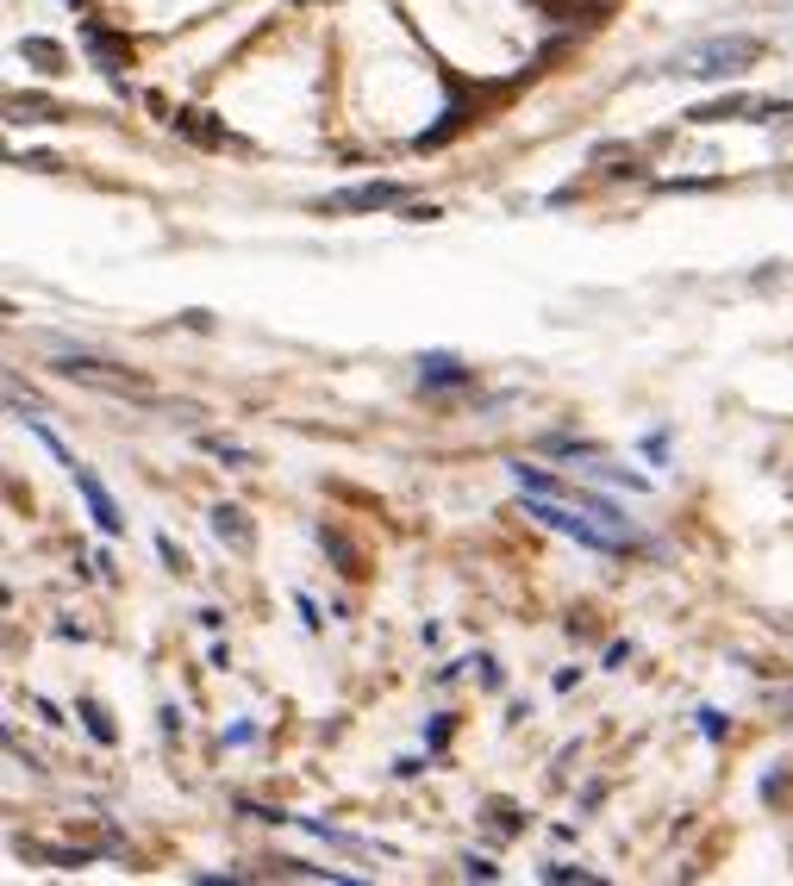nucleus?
Masks as SVG:
<instances>
[{
  "mask_svg": "<svg viewBox=\"0 0 793 886\" xmlns=\"http://www.w3.org/2000/svg\"><path fill=\"white\" fill-rule=\"evenodd\" d=\"M525 519H538L544 531H556V538H575V543H587V550H632V543L613 531L606 519H594L587 512L581 519V506L575 500H550V493H525Z\"/></svg>",
  "mask_w": 793,
  "mask_h": 886,
  "instance_id": "1",
  "label": "nucleus"
},
{
  "mask_svg": "<svg viewBox=\"0 0 793 886\" xmlns=\"http://www.w3.org/2000/svg\"><path fill=\"white\" fill-rule=\"evenodd\" d=\"M762 57V38H713V45H694V50H682L675 63H668V76H706V81H718V76H737V69H750Z\"/></svg>",
  "mask_w": 793,
  "mask_h": 886,
  "instance_id": "2",
  "label": "nucleus"
},
{
  "mask_svg": "<svg viewBox=\"0 0 793 886\" xmlns=\"http://www.w3.org/2000/svg\"><path fill=\"white\" fill-rule=\"evenodd\" d=\"M57 375H63V381H88V387H100V394H138V400H150V381H144V375L112 368V363H100V356H81V350L57 356Z\"/></svg>",
  "mask_w": 793,
  "mask_h": 886,
  "instance_id": "3",
  "label": "nucleus"
},
{
  "mask_svg": "<svg viewBox=\"0 0 793 886\" xmlns=\"http://www.w3.org/2000/svg\"><path fill=\"white\" fill-rule=\"evenodd\" d=\"M407 200V181H356V188H337L325 194V213H381V206H400Z\"/></svg>",
  "mask_w": 793,
  "mask_h": 886,
  "instance_id": "4",
  "label": "nucleus"
},
{
  "mask_svg": "<svg viewBox=\"0 0 793 886\" xmlns=\"http://www.w3.org/2000/svg\"><path fill=\"white\" fill-rule=\"evenodd\" d=\"M81 45H88V57H95L100 76L119 81V69H131V45H126V32H107V26H81Z\"/></svg>",
  "mask_w": 793,
  "mask_h": 886,
  "instance_id": "5",
  "label": "nucleus"
},
{
  "mask_svg": "<svg viewBox=\"0 0 793 886\" xmlns=\"http://www.w3.org/2000/svg\"><path fill=\"white\" fill-rule=\"evenodd\" d=\"M69 475H76V493H81V500H88V512H95V524H100V531H107V538H112V531H126V512L112 506V493L100 488V475H95V469H81V462H76Z\"/></svg>",
  "mask_w": 793,
  "mask_h": 886,
  "instance_id": "6",
  "label": "nucleus"
},
{
  "mask_svg": "<svg viewBox=\"0 0 793 886\" xmlns=\"http://www.w3.org/2000/svg\"><path fill=\"white\" fill-rule=\"evenodd\" d=\"M213 538H219L225 550L251 555V550H256V524H251V512H244V506H213Z\"/></svg>",
  "mask_w": 793,
  "mask_h": 886,
  "instance_id": "7",
  "label": "nucleus"
},
{
  "mask_svg": "<svg viewBox=\"0 0 793 886\" xmlns=\"http://www.w3.org/2000/svg\"><path fill=\"white\" fill-rule=\"evenodd\" d=\"M419 381H425V387H469L476 368H462V356H450V350H425V356H419Z\"/></svg>",
  "mask_w": 793,
  "mask_h": 886,
  "instance_id": "8",
  "label": "nucleus"
},
{
  "mask_svg": "<svg viewBox=\"0 0 793 886\" xmlns=\"http://www.w3.org/2000/svg\"><path fill=\"white\" fill-rule=\"evenodd\" d=\"M319 550L332 555L337 574H350V581H363V574H369V569H363V550H356V543H350L337 524H319Z\"/></svg>",
  "mask_w": 793,
  "mask_h": 886,
  "instance_id": "9",
  "label": "nucleus"
},
{
  "mask_svg": "<svg viewBox=\"0 0 793 886\" xmlns=\"http://www.w3.org/2000/svg\"><path fill=\"white\" fill-rule=\"evenodd\" d=\"M469 119H476V107H469V100H450V107H444V119H438L431 131H419L413 144H419V150H444V144L457 138V131H469Z\"/></svg>",
  "mask_w": 793,
  "mask_h": 886,
  "instance_id": "10",
  "label": "nucleus"
},
{
  "mask_svg": "<svg viewBox=\"0 0 793 886\" xmlns=\"http://www.w3.org/2000/svg\"><path fill=\"white\" fill-rule=\"evenodd\" d=\"M750 107H756V95H718V100H706V107L687 112V126H725V119H750Z\"/></svg>",
  "mask_w": 793,
  "mask_h": 886,
  "instance_id": "11",
  "label": "nucleus"
},
{
  "mask_svg": "<svg viewBox=\"0 0 793 886\" xmlns=\"http://www.w3.org/2000/svg\"><path fill=\"white\" fill-rule=\"evenodd\" d=\"M169 126L182 131V138H194V144H200V150H219V144H225V131L213 126V112H200V107H188V112H175Z\"/></svg>",
  "mask_w": 793,
  "mask_h": 886,
  "instance_id": "12",
  "label": "nucleus"
},
{
  "mask_svg": "<svg viewBox=\"0 0 793 886\" xmlns=\"http://www.w3.org/2000/svg\"><path fill=\"white\" fill-rule=\"evenodd\" d=\"M19 57H26V63H38L45 69V76H57V69H63V45H57V38H19Z\"/></svg>",
  "mask_w": 793,
  "mask_h": 886,
  "instance_id": "13",
  "label": "nucleus"
},
{
  "mask_svg": "<svg viewBox=\"0 0 793 886\" xmlns=\"http://www.w3.org/2000/svg\"><path fill=\"white\" fill-rule=\"evenodd\" d=\"M7 112L26 119V126H38V119H57V100H45V95H7Z\"/></svg>",
  "mask_w": 793,
  "mask_h": 886,
  "instance_id": "14",
  "label": "nucleus"
},
{
  "mask_svg": "<svg viewBox=\"0 0 793 886\" xmlns=\"http://www.w3.org/2000/svg\"><path fill=\"white\" fill-rule=\"evenodd\" d=\"M200 450L232 462V469H256V450H244V443H232V437H200Z\"/></svg>",
  "mask_w": 793,
  "mask_h": 886,
  "instance_id": "15",
  "label": "nucleus"
},
{
  "mask_svg": "<svg viewBox=\"0 0 793 886\" xmlns=\"http://www.w3.org/2000/svg\"><path fill=\"white\" fill-rule=\"evenodd\" d=\"M544 450H550V456H569V462H600V443L562 437V431H556V437H544Z\"/></svg>",
  "mask_w": 793,
  "mask_h": 886,
  "instance_id": "16",
  "label": "nucleus"
},
{
  "mask_svg": "<svg viewBox=\"0 0 793 886\" xmlns=\"http://www.w3.org/2000/svg\"><path fill=\"white\" fill-rule=\"evenodd\" d=\"M19 849L50 862V868H88V849H45V843H19Z\"/></svg>",
  "mask_w": 793,
  "mask_h": 886,
  "instance_id": "17",
  "label": "nucleus"
},
{
  "mask_svg": "<svg viewBox=\"0 0 793 886\" xmlns=\"http://www.w3.org/2000/svg\"><path fill=\"white\" fill-rule=\"evenodd\" d=\"M76 712H81V725H88V737H95V744H112V737H119V730H112V718L100 712L95 699H76Z\"/></svg>",
  "mask_w": 793,
  "mask_h": 886,
  "instance_id": "18",
  "label": "nucleus"
},
{
  "mask_svg": "<svg viewBox=\"0 0 793 886\" xmlns=\"http://www.w3.org/2000/svg\"><path fill=\"white\" fill-rule=\"evenodd\" d=\"M157 555H163V569L169 574H188V555H182V543H175L169 531H157Z\"/></svg>",
  "mask_w": 793,
  "mask_h": 886,
  "instance_id": "19",
  "label": "nucleus"
},
{
  "mask_svg": "<svg viewBox=\"0 0 793 886\" xmlns=\"http://www.w3.org/2000/svg\"><path fill=\"white\" fill-rule=\"evenodd\" d=\"M544 880H556V886H562V880H581V886H600V874H594V868H569V862H550V868H544Z\"/></svg>",
  "mask_w": 793,
  "mask_h": 886,
  "instance_id": "20",
  "label": "nucleus"
},
{
  "mask_svg": "<svg viewBox=\"0 0 793 886\" xmlns=\"http://www.w3.org/2000/svg\"><path fill=\"white\" fill-rule=\"evenodd\" d=\"M699 730H706L713 744H725V737H731V718L718 712V706H706V712H699Z\"/></svg>",
  "mask_w": 793,
  "mask_h": 886,
  "instance_id": "21",
  "label": "nucleus"
},
{
  "mask_svg": "<svg viewBox=\"0 0 793 886\" xmlns=\"http://www.w3.org/2000/svg\"><path fill=\"white\" fill-rule=\"evenodd\" d=\"M793 787V768L781 761V775H762V799H781V793Z\"/></svg>",
  "mask_w": 793,
  "mask_h": 886,
  "instance_id": "22",
  "label": "nucleus"
},
{
  "mask_svg": "<svg viewBox=\"0 0 793 886\" xmlns=\"http://www.w3.org/2000/svg\"><path fill=\"white\" fill-rule=\"evenodd\" d=\"M450 730H457V718H431L425 744H431V749H444V744H450Z\"/></svg>",
  "mask_w": 793,
  "mask_h": 886,
  "instance_id": "23",
  "label": "nucleus"
},
{
  "mask_svg": "<svg viewBox=\"0 0 793 886\" xmlns=\"http://www.w3.org/2000/svg\"><path fill=\"white\" fill-rule=\"evenodd\" d=\"M462 874H469V880H493L500 868H493L488 855H469V862H462Z\"/></svg>",
  "mask_w": 793,
  "mask_h": 886,
  "instance_id": "24",
  "label": "nucleus"
},
{
  "mask_svg": "<svg viewBox=\"0 0 793 886\" xmlns=\"http://www.w3.org/2000/svg\"><path fill=\"white\" fill-rule=\"evenodd\" d=\"M294 606H301V618H306V624L319 631V606H313V593H294Z\"/></svg>",
  "mask_w": 793,
  "mask_h": 886,
  "instance_id": "25",
  "label": "nucleus"
},
{
  "mask_svg": "<svg viewBox=\"0 0 793 886\" xmlns=\"http://www.w3.org/2000/svg\"><path fill=\"white\" fill-rule=\"evenodd\" d=\"M781 706H787V712H793V687H787V693H781Z\"/></svg>",
  "mask_w": 793,
  "mask_h": 886,
  "instance_id": "26",
  "label": "nucleus"
}]
</instances>
